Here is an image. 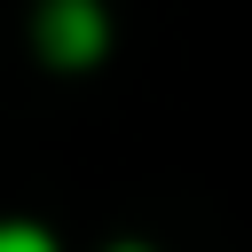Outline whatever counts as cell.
I'll use <instances>...</instances> for the list:
<instances>
[{
  "label": "cell",
  "instance_id": "1",
  "mask_svg": "<svg viewBox=\"0 0 252 252\" xmlns=\"http://www.w3.org/2000/svg\"><path fill=\"white\" fill-rule=\"evenodd\" d=\"M39 39H47L55 63H94V47H102V16H94V0H47Z\"/></svg>",
  "mask_w": 252,
  "mask_h": 252
},
{
  "label": "cell",
  "instance_id": "3",
  "mask_svg": "<svg viewBox=\"0 0 252 252\" xmlns=\"http://www.w3.org/2000/svg\"><path fill=\"white\" fill-rule=\"evenodd\" d=\"M126 252H142V244H126Z\"/></svg>",
  "mask_w": 252,
  "mask_h": 252
},
{
  "label": "cell",
  "instance_id": "2",
  "mask_svg": "<svg viewBox=\"0 0 252 252\" xmlns=\"http://www.w3.org/2000/svg\"><path fill=\"white\" fill-rule=\"evenodd\" d=\"M0 252H55L39 228H0Z\"/></svg>",
  "mask_w": 252,
  "mask_h": 252
}]
</instances>
